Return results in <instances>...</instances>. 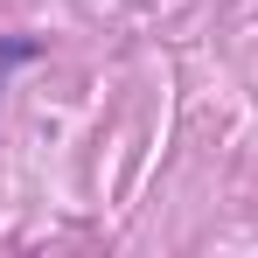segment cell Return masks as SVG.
Returning <instances> with one entry per match:
<instances>
[{
    "label": "cell",
    "instance_id": "6da1fadb",
    "mask_svg": "<svg viewBox=\"0 0 258 258\" xmlns=\"http://www.w3.org/2000/svg\"><path fill=\"white\" fill-rule=\"evenodd\" d=\"M28 56H35V42H7L0 49V77H7V63H28Z\"/></svg>",
    "mask_w": 258,
    "mask_h": 258
}]
</instances>
